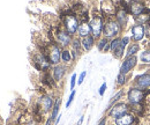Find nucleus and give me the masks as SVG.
I'll return each mask as SVG.
<instances>
[{
	"label": "nucleus",
	"instance_id": "f257e3e1",
	"mask_svg": "<svg viewBox=\"0 0 150 125\" xmlns=\"http://www.w3.org/2000/svg\"><path fill=\"white\" fill-rule=\"evenodd\" d=\"M80 26V19L72 11V8L67 9L61 14V27L72 36H75Z\"/></svg>",
	"mask_w": 150,
	"mask_h": 125
},
{
	"label": "nucleus",
	"instance_id": "f03ea898",
	"mask_svg": "<svg viewBox=\"0 0 150 125\" xmlns=\"http://www.w3.org/2000/svg\"><path fill=\"white\" fill-rule=\"evenodd\" d=\"M125 30L120 26V23L115 20L114 16H109L104 20V27H103V37L108 39H113L115 37L121 36Z\"/></svg>",
	"mask_w": 150,
	"mask_h": 125
},
{
	"label": "nucleus",
	"instance_id": "7ed1b4c3",
	"mask_svg": "<svg viewBox=\"0 0 150 125\" xmlns=\"http://www.w3.org/2000/svg\"><path fill=\"white\" fill-rule=\"evenodd\" d=\"M40 51L45 54V56L47 57V59H49V61L51 63L52 66L58 65V64L61 63V51H62V48L59 46L54 42H49V43L43 44V46L40 48Z\"/></svg>",
	"mask_w": 150,
	"mask_h": 125
},
{
	"label": "nucleus",
	"instance_id": "20e7f679",
	"mask_svg": "<svg viewBox=\"0 0 150 125\" xmlns=\"http://www.w3.org/2000/svg\"><path fill=\"white\" fill-rule=\"evenodd\" d=\"M126 102L129 106H137V104H143L147 101L148 93L146 90H142L140 88H136L134 86H129L126 89Z\"/></svg>",
	"mask_w": 150,
	"mask_h": 125
},
{
	"label": "nucleus",
	"instance_id": "39448f33",
	"mask_svg": "<svg viewBox=\"0 0 150 125\" xmlns=\"http://www.w3.org/2000/svg\"><path fill=\"white\" fill-rule=\"evenodd\" d=\"M73 38L74 37L71 34H68L61 26H57L52 30V37H51L50 42H54L62 49H67L68 46H71Z\"/></svg>",
	"mask_w": 150,
	"mask_h": 125
},
{
	"label": "nucleus",
	"instance_id": "423d86ee",
	"mask_svg": "<svg viewBox=\"0 0 150 125\" xmlns=\"http://www.w3.org/2000/svg\"><path fill=\"white\" fill-rule=\"evenodd\" d=\"M104 15L102 14L100 9L99 11H96L91 13L90 15V20H89V24H90V28H91V35L94 36L97 39H99L102 36H103V27H104Z\"/></svg>",
	"mask_w": 150,
	"mask_h": 125
},
{
	"label": "nucleus",
	"instance_id": "0eeeda50",
	"mask_svg": "<svg viewBox=\"0 0 150 125\" xmlns=\"http://www.w3.org/2000/svg\"><path fill=\"white\" fill-rule=\"evenodd\" d=\"M132 86L140 88L142 90H146L150 95V71L147 69V71L142 72L140 74H136L132 80Z\"/></svg>",
	"mask_w": 150,
	"mask_h": 125
},
{
	"label": "nucleus",
	"instance_id": "6e6552de",
	"mask_svg": "<svg viewBox=\"0 0 150 125\" xmlns=\"http://www.w3.org/2000/svg\"><path fill=\"white\" fill-rule=\"evenodd\" d=\"M129 111H131V106L126 101L122 100V101H119L115 104H113L112 107L108 110V118L113 121V119H117Z\"/></svg>",
	"mask_w": 150,
	"mask_h": 125
},
{
	"label": "nucleus",
	"instance_id": "1a4fd4ad",
	"mask_svg": "<svg viewBox=\"0 0 150 125\" xmlns=\"http://www.w3.org/2000/svg\"><path fill=\"white\" fill-rule=\"evenodd\" d=\"M33 64L40 72H49L52 69V65L49 61L47 57L42 51H36L33 54Z\"/></svg>",
	"mask_w": 150,
	"mask_h": 125
},
{
	"label": "nucleus",
	"instance_id": "9d476101",
	"mask_svg": "<svg viewBox=\"0 0 150 125\" xmlns=\"http://www.w3.org/2000/svg\"><path fill=\"white\" fill-rule=\"evenodd\" d=\"M127 11L129 15L135 19L147 11V5L144 0H128L127 2Z\"/></svg>",
	"mask_w": 150,
	"mask_h": 125
},
{
	"label": "nucleus",
	"instance_id": "9b49d317",
	"mask_svg": "<svg viewBox=\"0 0 150 125\" xmlns=\"http://www.w3.org/2000/svg\"><path fill=\"white\" fill-rule=\"evenodd\" d=\"M129 31H131L129 36L132 38V42L142 43L146 39V26L144 24L134 22L129 28Z\"/></svg>",
	"mask_w": 150,
	"mask_h": 125
},
{
	"label": "nucleus",
	"instance_id": "f8f14e48",
	"mask_svg": "<svg viewBox=\"0 0 150 125\" xmlns=\"http://www.w3.org/2000/svg\"><path fill=\"white\" fill-rule=\"evenodd\" d=\"M54 101H56V100L53 99L52 95H50V94H47V93H43V94L38 97L36 103L39 106V108H40V110H42L43 114H47V112L52 111V108L54 106Z\"/></svg>",
	"mask_w": 150,
	"mask_h": 125
},
{
	"label": "nucleus",
	"instance_id": "ddd939ff",
	"mask_svg": "<svg viewBox=\"0 0 150 125\" xmlns=\"http://www.w3.org/2000/svg\"><path fill=\"white\" fill-rule=\"evenodd\" d=\"M136 67H139V58H137V56L129 57V58H124L122 61H121L119 72L129 75Z\"/></svg>",
	"mask_w": 150,
	"mask_h": 125
},
{
	"label": "nucleus",
	"instance_id": "4468645a",
	"mask_svg": "<svg viewBox=\"0 0 150 125\" xmlns=\"http://www.w3.org/2000/svg\"><path fill=\"white\" fill-rule=\"evenodd\" d=\"M140 121L141 119L135 114H133L132 111H129V112L122 115L121 117H119L117 119H113L111 124L112 125H140Z\"/></svg>",
	"mask_w": 150,
	"mask_h": 125
},
{
	"label": "nucleus",
	"instance_id": "2eb2a0df",
	"mask_svg": "<svg viewBox=\"0 0 150 125\" xmlns=\"http://www.w3.org/2000/svg\"><path fill=\"white\" fill-rule=\"evenodd\" d=\"M129 16H131V15H129L127 8H125V7H118L117 11H115V14H114L115 20L120 23V26L122 27L124 30H126V28H127V26H128Z\"/></svg>",
	"mask_w": 150,
	"mask_h": 125
},
{
	"label": "nucleus",
	"instance_id": "dca6fc26",
	"mask_svg": "<svg viewBox=\"0 0 150 125\" xmlns=\"http://www.w3.org/2000/svg\"><path fill=\"white\" fill-rule=\"evenodd\" d=\"M117 11V7L113 2V0H103L102 1V6H100V12L104 15V18H109V16H114Z\"/></svg>",
	"mask_w": 150,
	"mask_h": 125
},
{
	"label": "nucleus",
	"instance_id": "f3484780",
	"mask_svg": "<svg viewBox=\"0 0 150 125\" xmlns=\"http://www.w3.org/2000/svg\"><path fill=\"white\" fill-rule=\"evenodd\" d=\"M51 73H52L53 79L56 80V82H60L64 79V76L66 75V73H67V65H65L62 63L54 65L51 69Z\"/></svg>",
	"mask_w": 150,
	"mask_h": 125
},
{
	"label": "nucleus",
	"instance_id": "a211bd4d",
	"mask_svg": "<svg viewBox=\"0 0 150 125\" xmlns=\"http://www.w3.org/2000/svg\"><path fill=\"white\" fill-rule=\"evenodd\" d=\"M82 51H83V48H82V44H81V38H79V37L73 38V42L71 44V52H72L74 61L81 57Z\"/></svg>",
	"mask_w": 150,
	"mask_h": 125
},
{
	"label": "nucleus",
	"instance_id": "6ab92c4d",
	"mask_svg": "<svg viewBox=\"0 0 150 125\" xmlns=\"http://www.w3.org/2000/svg\"><path fill=\"white\" fill-rule=\"evenodd\" d=\"M139 67H150V49L144 48L139 54Z\"/></svg>",
	"mask_w": 150,
	"mask_h": 125
},
{
	"label": "nucleus",
	"instance_id": "aec40b11",
	"mask_svg": "<svg viewBox=\"0 0 150 125\" xmlns=\"http://www.w3.org/2000/svg\"><path fill=\"white\" fill-rule=\"evenodd\" d=\"M142 50V44L141 43H135L132 42L131 44L126 48V52H125V58H129V57H134L140 54V51Z\"/></svg>",
	"mask_w": 150,
	"mask_h": 125
},
{
	"label": "nucleus",
	"instance_id": "412c9836",
	"mask_svg": "<svg viewBox=\"0 0 150 125\" xmlns=\"http://www.w3.org/2000/svg\"><path fill=\"white\" fill-rule=\"evenodd\" d=\"M96 46H97L98 51H100V52H104V54H106V52H111L110 39L105 38V37H103V36H102L99 39L96 41Z\"/></svg>",
	"mask_w": 150,
	"mask_h": 125
},
{
	"label": "nucleus",
	"instance_id": "4be33fe9",
	"mask_svg": "<svg viewBox=\"0 0 150 125\" xmlns=\"http://www.w3.org/2000/svg\"><path fill=\"white\" fill-rule=\"evenodd\" d=\"M76 35H77L79 38H83V37L91 35V28H90L89 22H80V26H79Z\"/></svg>",
	"mask_w": 150,
	"mask_h": 125
},
{
	"label": "nucleus",
	"instance_id": "5701e85b",
	"mask_svg": "<svg viewBox=\"0 0 150 125\" xmlns=\"http://www.w3.org/2000/svg\"><path fill=\"white\" fill-rule=\"evenodd\" d=\"M81 44H82V48H83V51H90L95 45H96V38L93 35H89L87 37H83L81 38Z\"/></svg>",
	"mask_w": 150,
	"mask_h": 125
},
{
	"label": "nucleus",
	"instance_id": "b1692460",
	"mask_svg": "<svg viewBox=\"0 0 150 125\" xmlns=\"http://www.w3.org/2000/svg\"><path fill=\"white\" fill-rule=\"evenodd\" d=\"M126 96V89L125 88H120V89L118 90L114 95H113L112 97H111V100H110V102H109V106H108V109H106V111L110 109V108L112 107L113 104H115L117 102H119V101H122V99Z\"/></svg>",
	"mask_w": 150,
	"mask_h": 125
},
{
	"label": "nucleus",
	"instance_id": "393cba45",
	"mask_svg": "<svg viewBox=\"0 0 150 125\" xmlns=\"http://www.w3.org/2000/svg\"><path fill=\"white\" fill-rule=\"evenodd\" d=\"M42 82L45 85V86H47L49 88H54L56 87V80L53 79V76H52V73H50L49 72H43V75H42Z\"/></svg>",
	"mask_w": 150,
	"mask_h": 125
},
{
	"label": "nucleus",
	"instance_id": "a878e982",
	"mask_svg": "<svg viewBox=\"0 0 150 125\" xmlns=\"http://www.w3.org/2000/svg\"><path fill=\"white\" fill-rule=\"evenodd\" d=\"M128 79H129V75L119 72L118 75H117V78H115V86L119 89L120 88H125V86L128 84Z\"/></svg>",
	"mask_w": 150,
	"mask_h": 125
},
{
	"label": "nucleus",
	"instance_id": "bb28decb",
	"mask_svg": "<svg viewBox=\"0 0 150 125\" xmlns=\"http://www.w3.org/2000/svg\"><path fill=\"white\" fill-rule=\"evenodd\" d=\"M73 60V56H72V52H71V49H62L61 51V63L65 64V65H69Z\"/></svg>",
	"mask_w": 150,
	"mask_h": 125
},
{
	"label": "nucleus",
	"instance_id": "cd10ccee",
	"mask_svg": "<svg viewBox=\"0 0 150 125\" xmlns=\"http://www.w3.org/2000/svg\"><path fill=\"white\" fill-rule=\"evenodd\" d=\"M60 106H61V97H57L56 101H54V106L52 108V111H51V116L50 118L54 122L57 119V117L59 116L60 114Z\"/></svg>",
	"mask_w": 150,
	"mask_h": 125
},
{
	"label": "nucleus",
	"instance_id": "c85d7f7f",
	"mask_svg": "<svg viewBox=\"0 0 150 125\" xmlns=\"http://www.w3.org/2000/svg\"><path fill=\"white\" fill-rule=\"evenodd\" d=\"M75 94H76L75 89L72 90V93H71V95H69V97H68V100H67V102H66V108H67V109L71 107V104L73 103V101H74V97H75Z\"/></svg>",
	"mask_w": 150,
	"mask_h": 125
},
{
	"label": "nucleus",
	"instance_id": "c756f323",
	"mask_svg": "<svg viewBox=\"0 0 150 125\" xmlns=\"http://www.w3.org/2000/svg\"><path fill=\"white\" fill-rule=\"evenodd\" d=\"M77 74L76 73H73L72 74V76H71V90H74L75 86H76V84H77Z\"/></svg>",
	"mask_w": 150,
	"mask_h": 125
},
{
	"label": "nucleus",
	"instance_id": "7c9ffc66",
	"mask_svg": "<svg viewBox=\"0 0 150 125\" xmlns=\"http://www.w3.org/2000/svg\"><path fill=\"white\" fill-rule=\"evenodd\" d=\"M86 76H87V72H86V71H83V72H81V73H80L79 78H77V85H79V86L83 84V81H84Z\"/></svg>",
	"mask_w": 150,
	"mask_h": 125
},
{
	"label": "nucleus",
	"instance_id": "2f4dec72",
	"mask_svg": "<svg viewBox=\"0 0 150 125\" xmlns=\"http://www.w3.org/2000/svg\"><path fill=\"white\" fill-rule=\"evenodd\" d=\"M108 89V84L106 82H103L102 84V86L99 87V89H98V94H99V96H103L104 94H105V91Z\"/></svg>",
	"mask_w": 150,
	"mask_h": 125
},
{
	"label": "nucleus",
	"instance_id": "473e14b6",
	"mask_svg": "<svg viewBox=\"0 0 150 125\" xmlns=\"http://www.w3.org/2000/svg\"><path fill=\"white\" fill-rule=\"evenodd\" d=\"M108 119H109V118H108V116H104V117H103V118L97 123V125H106L108 124Z\"/></svg>",
	"mask_w": 150,
	"mask_h": 125
},
{
	"label": "nucleus",
	"instance_id": "72a5a7b5",
	"mask_svg": "<svg viewBox=\"0 0 150 125\" xmlns=\"http://www.w3.org/2000/svg\"><path fill=\"white\" fill-rule=\"evenodd\" d=\"M23 125H38V122H36L34 118H30L28 122H25Z\"/></svg>",
	"mask_w": 150,
	"mask_h": 125
},
{
	"label": "nucleus",
	"instance_id": "f704fd0d",
	"mask_svg": "<svg viewBox=\"0 0 150 125\" xmlns=\"http://www.w3.org/2000/svg\"><path fill=\"white\" fill-rule=\"evenodd\" d=\"M53 124H54V122H53V121H52V119L49 117V118L46 119V122H45V124H44V125H53Z\"/></svg>",
	"mask_w": 150,
	"mask_h": 125
},
{
	"label": "nucleus",
	"instance_id": "c9c22d12",
	"mask_svg": "<svg viewBox=\"0 0 150 125\" xmlns=\"http://www.w3.org/2000/svg\"><path fill=\"white\" fill-rule=\"evenodd\" d=\"M83 119H84V116L82 115V116L80 117V119H79V122H77V125H82V123H83Z\"/></svg>",
	"mask_w": 150,
	"mask_h": 125
}]
</instances>
